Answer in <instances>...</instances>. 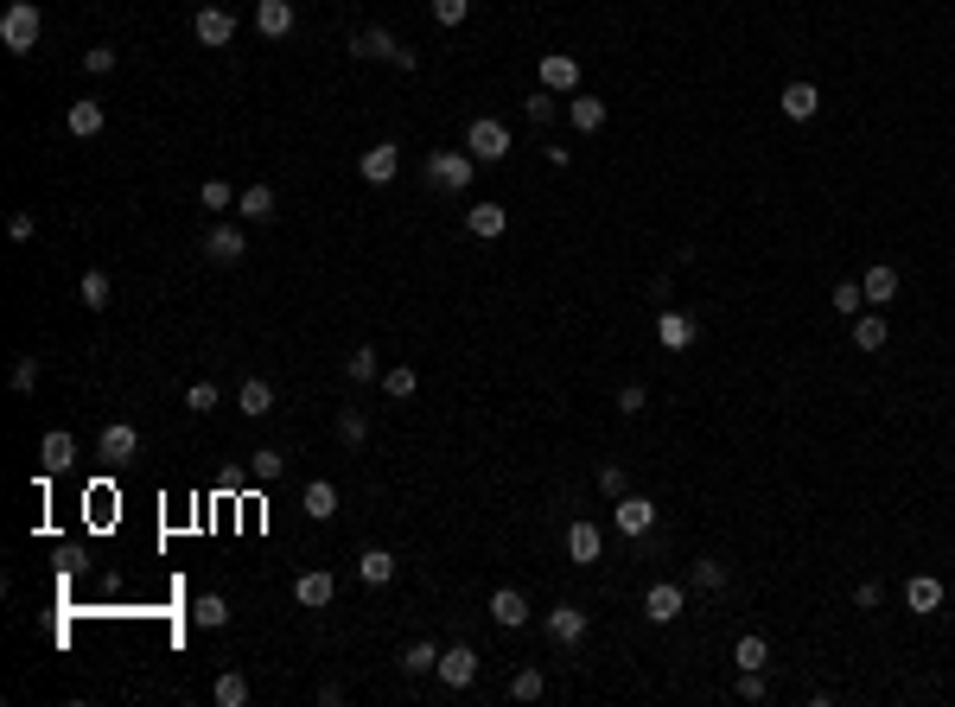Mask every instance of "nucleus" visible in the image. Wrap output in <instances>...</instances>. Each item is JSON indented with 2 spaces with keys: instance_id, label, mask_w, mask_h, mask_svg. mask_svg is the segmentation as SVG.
Instances as JSON below:
<instances>
[{
  "instance_id": "412c9836",
  "label": "nucleus",
  "mask_w": 955,
  "mask_h": 707,
  "mask_svg": "<svg viewBox=\"0 0 955 707\" xmlns=\"http://www.w3.org/2000/svg\"><path fill=\"white\" fill-rule=\"evenodd\" d=\"M332 593H338V580H332V574H319V567L293 580V599H300V606H312V612H319V606H332Z\"/></svg>"
},
{
  "instance_id": "a211bd4d",
  "label": "nucleus",
  "mask_w": 955,
  "mask_h": 707,
  "mask_svg": "<svg viewBox=\"0 0 955 707\" xmlns=\"http://www.w3.org/2000/svg\"><path fill=\"white\" fill-rule=\"evenodd\" d=\"M255 26H262V39H287L293 32V0H255Z\"/></svg>"
},
{
  "instance_id": "c85d7f7f",
  "label": "nucleus",
  "mask_w": 955,
  "mask_h": 707,
  "mask_svg": "<svg viewBox=\"0 0 955 707\" xmlns=\"http://www.w3.org/2000/svg\"><path fill=\"white\" fill-rule=\"evenodd\" d=\"M77 293H83V306H90V313H102V306L115 300V281H109V274H102V268H83Z\"/></svg>"
},
{
  "instance_id": "c9c22d12",
  "label": "nucleus",
  "mask_w": 955,
  "mask_h": 707,
  "mask_svg": "<svg viewBox=\"0 0 955 707\" xmlns=\"http://www.w3.org/2000/svg\"><path fill=\"white\" fill-rule=\"evenodd\" d=\"M414 389H421V376H414L408 364H389V370H382V395H389V402H408Z\"/></svg>"
},
{
  "instance_id": "f03ea898",
  "label": "nucleus",
  "mask_w": 955,
  "mask_h": 707,
  "mask_svg": "<svg viewBox=\"0 0 955 707\" xmlns=\"http://www.w3.org/2000/svg\"><path fill=\"white\" fill-rule=\"evenodd\" d=\"M39 26H45L39 20V0H13V7L0 13V45L26 58V51H39Z\"/></svg>"
},
{
  "instance_id": "aec40b11",
  "label": "nucleus",
  "mask_w": 955,
  "mask_h": 707,
  "mask_svg": "<svg viewBox=\"0 0 955 707\" xmlns=\"http://www.w3.org/2000/svg\"><path fill=\"white\" fill-rule=\"evenodd\" d=\"M491 618H497V625H503V631H516V625H529V599H523V593H516V586H497V593H491Z\"/></svg>"
},
{
  "instance_id": "f704fd0d",
  "label": "nucleus",
  "mask_w": 955,
  "mask_h": 707,
  "mask_svg": "<svg viewBox=\"0 0 955 707\" xmlns=\"http://www.w3.org/2000/svg\"><path fill=\"white\" fill-rule=\"evenodd\" d=\"M236 211L249 217V223H268V217H274V185H249V192L236 198Z\"/></svg>"
},
{
  "instance_id": "423d86ee",
  "label": "nucleus",
  "mask_w": 955,
  "mask_h": 707,
  "mask_svg": "<svg viewBox=\"0 0 955 707\" xmlns=\"http://www.w3.org/2000/svg\"><path fill=\"white\" fill-rule=\"evenodd\" d=\"M440 682L446 688H472L478 682V650L472 644H446L440 650Z\"/></svg>"
},
{
  "instance_id": "1a4fd4ad",
  "label": "nucleus",
  "mask_w": 955,
  "mask_h": 707,
  "mask_svg": "<svg viewBox=\"0 0 955 707\" xmlns=\"http://www.w3.org/2000/svg\"><path fill=\"white\" fill-rule=\"evenodd\" d=\"M357 172H363V179H370V185H389L395 172H402V147H395V141H376V147H370V153H363V160H357Z\"/></svg>"
},
{
  "instance_id": "20e7f679",
  "label": "nucleus",
  "mask_w": 955,
  "mask_h": 707,
  "mask_svg": "<svg viewBox=\"0 0 955 707\" xmlns=\"http://www.w3.org/2000/svg\"><path fill=\"white\" fill-rule=\"evenodd\" d=\"M465 153H472L478 166H497L503 153H510V128H503L497 115H478V122L465 128Z\"/></svg>"
},
{
  "instance_id": "c03bdc74",
  "label": "nucleus",
  "mask_w": 955,
  "mask_h": 707,
  "mask_svg": "<svg viewBox=\"0 0 955 707\" xmlns=\"http://www.w3.org/2000/svg\"><path fill=\"white\" fill-rule=\"evenodd\" d=\"M338 440L344 446H363V440H370V421H363L357 408H338Z\"/></svg>"
},
{
  "instance_id": "79ce46f5",
  "label": "nucleus",
  "mask_w": 955,
  "mask_h": 707,
  "mask_svg": "<svg viewBox=\"0 0 955 707\" xmlns=\"http://www.w3.org/2000/svg\"><path fill=\"white\" fill-rule=\"evenodd\" d=\"M198 204H204V211H211V217H223V211H230V204H236V192H230V185H223V179H204V185H198Z\"/></svg>"
},
{
  "instance_id": "ddd939ff",
  "label": "nucleus",
  "mask_w": 955,
  "mask_h": 707,
  "mask_svg": "<svg viewBox=\"0 0 955 707\" xmlns=\"http://www.w3.org/2000/svg\"><path fill=\"white\" fill-rule=\"evenodd\" d=\"M102 122H109V109H102L96 96H83V102H71V115H64V128H71L77 141H96V134H102Z\"/></svg>"
},
{
  "instance_id": "5701e85b",
  "label": "nucleus",
  "mask_w": 955,
  "mask_h": 707,
  "mask_svg": "<svg viewBox=\"0 0 955 707\" xmlns=\"http://www.w3.org/2000/svg\"><path fill=\"white\" fill-rule=\"evenodd\" d=\"M656 338H663V351H688V344H694V319L675 313V306H663V319H656Z\"/></svg>"
},
{
  "instance_id": "ea45409f",
  "label": "nucleus",
  "mask_w": 955,
  "mask_h": 707,
  "mask_svg": "<svg viewBox=\"0 0 955 707\" xmlns=\"http://www.w3.org/2000/svg\"><path fill=\"white\" fill-rule=\"evenodd\" d=\"M217 402H223V389L211 383V376H198V383H191V389H185V408H191V415H211V408H217Z\"/></svg>"
},
{
  "instance_id": "4be33fe9",
  "label": "nucleus",
  "mask_w": 955,
  "mask_h": 707,
  "mask_svg": "<svg viewBox=\"0 0 955 707\" xmlns=\"http://www.w3.org/2000/svg\"><path fill=\"white\" fill-rule=\"evenodd\" d=\"M548 637L573 650V644L586 637V612H580V606H554V612H548Z\"/></svg>"
},
{
  "instance_id": "c756f323",
  "label": "nucleus",
  "mask_w": 955,
  "mask_h": 707,
  "mask_svg": "<svg viewBox=\"0 0 955 707\" xmlns=\"http://www.w3.org/2000/svg\"><path fill=\"white\" fill-rule=\"evenodd\" d=\"M357 574L370 580V586H389V580H395V555H389V548H363V555H357Z\"/></svg>"
},
{
  "instance_id": "393cba45",
  "label": "nucleus",
  "mask_w": 955,
  "mask_h": 707,
  "mask_svg": "<svg viewBox=\"0 0 955 707\" xmlns=\"http://www.w3.org/2000/svg\"><path fill=\"white\" fill-rule=\"evenodd\" d=\"M860 287H866V306H892V300H898V268H885V262L866 268Z\"/></svg>"
},
{
  "instance_id": "f3484780",
  "label": "nucleus",
  "mask_w": 955,
  "mask_h": 707,
  "mask_svg": "<svg viewBox=\"0 0 955 707\" xmlns=\"http://www.w3.org/2000/svg\"><path fill=\"white\" fill-rule=\"evenodd\" d=\"M300 510L312 516V523H332V516H338V485H332V478H312L306 497H300Z\"/></svg>"
},
{
  "instance_id": "a19ab883",
  "label": "nucleus",
  "mask_w": 955,
  "mask_h": 707,
  "mask_svg": "<svg viewBox=\"0 0 955 707\" xmlns=\"http://www.w3.org/2000/svg\"><path fill=\"white\" fill-rule=\"evenodd\" d=\"M542 695H548V676H542V669H516L510 701H542Z\"/></svg>"
},
{
  "instance_id": "4468645a",
  "label": "nucleus",
  "mask_w": 955,
  "mask_h": 707,
  "mask_svg": "<svg viewBox=\"0 0 955 707\" xmlns=\"http://www.w3.org/2000/svg\"><path fill=\"white\" fill-rule=\"evenodd\" d=\"M567 561L573 567H599V523H586V516H580V523L567 529Z\"/></svg>"
},
{
  "instance_id": "37998d69",
  "label": "nucleus",
  "mask_w": 955,
  "mask_h": 707,
  "mask_svg": "<svg viewBox=\"0 0 955 707\" xmlns=\"http://www.w3.org/2000/svg\"><path fill=\"white\" fill-rule=\"evenodd\" d=\"M599 497H631V472H624V465H599Z\"/></svg>"
},
{
  "instance_id": "2f4dec72",
  "label": "nucleus",
  "mask_w": 955,
  "mask_h": 707,
  "mask_svg": "<svg viewBox=\"0 0 955 707\" xmlns=\"http://www.w3.org/2000/svg\"><path fill=\"white\" fill-rule=\"evenodd\" d=\"M885 338H892V325H885L879 313H854V344L860 351H885Z\"/></svg>"
},
{
  "instance_id": "3c124183",
  "label": "nucleus",
  "mask_w": 955,
  "mask_h": 707,
  "mask_svg": "<svg viewBox=\"0 0 955 707\" xmlns=\"http://www.w3.org/2000/svg\"><path fill=\"white\" fill-rule=\"evenodd\" d=\"M644 408H650V389L644 383H624L618 389V415H644Z\"/></svg>"
},
{
  "instance_id": "6ab92c4d",
  "label": "nucleus",
  "mask_w": 955,
  "mask_h": 707,
  "mask_svg": "<svg viewBox=\"0 0 955 707\" xmlns=\"http://www.w3.org/2000/svg\"><path fill=\"white\" fill-rule=\"evenodd\" d=\"M465 230L484 236V243H497V236L510 230V211H503V204H472V211H465Z\"/></svg>"
},
{
  "instance_id": "a18cd8bd",
  "label": "nucleus",
  "mask_w": 955,
  "mask_h": 707,
  "mask_svg": "<svg viewBox=\"0 0 955 707\" xmlns=\"http://www.w3.org/2000/svg\"><path fill=\"white\" fill-rule=\"evenodd\" d=\"M115 64H121V51H115V45H90V51H83V71H90V77H109Z\"/></svg>"
},
{
  "instance_id": "f8f14e48",
  "label": "nucleus",
  "mask_w": 955,
  "mask_h": 707,
  "mask_svg": "<svg viewBox=\"0 0 955 707\" xmlns=\"http://www.w3.org/2000/svg\"><path fill=\"white\" fill-rule=\"evenodd\" d=\"M777 109H784L790 122H815V109H822V90H815V83H784Z\"/></svg>"
},
{
  "instance_id": "e433bc0d",
  "label": "nucleus",
  "mask_w": 955,
  "mask_h": 707,
  "mask_svg": "<svg viewBox=\"0 0 955 707\" xmlns=\"http://www.w3.org/2000/svg\"><path fill=\"white\" fill-rule=\"evenodd\" d=\"M733 663H739V669H764V663H771V644H764L758 631H745L739 644H733Z\"/></svg>"
},
{
  "instance_id": "39448f33",
  "label": "nucleus",
  "mask_w": 955,
  "mask_h": 707,
  "mask_svg": "<svg viewBox=\"0 0 955 707\" xmlns=\"http://www.w3.org/2000/svg\"><path fill=\"white\" fill-rule=\"evenodd\" d=\"M191 39L211 45V51H223V45L236 39V13H230V7H198V13H191Z\"/></svg>"
},
{
  "instance_id": "72a5a7b5",
  "label": "nucleus",
  "mask_w": 955,
  "mask_h": 707,
  "mask_svg": "<svg viewBox=\"0 0 955 707\" xmlns=\"http://www.w3.org/2000/svg\"><path fill=\"white\" fill-rule=\"evenodd\" d=\"M402 669H408V676H427V669H440V644H433V637H414V644L402 650Z\"/></svg>"
},
{
  "instance_id": "864d4df0",
  "label": "nucleus",
  "mask_w": 955,
  "mask_h": 707,
  "mask_svg": "<svg viewBox=\"0 0 955 707\" xmlns=\"http://www.w3.org/2000/svg\"><path fill=\"white\" fill-rule=\"evenodd\" d=\"M7 236H13V243H32V236H39V217H32V211H13V217H7Z\"/></svg>"
},
{
  "instance_id": "4c0bfd02",
  "label": "nucleus",
  "mask_w": 955,
  "mask_h": 707,
  "mask_svg": "<svg viewBox=\"0 0 955 707\" xmlns=\"http://www.w3.org/2000/svg\"><path fill=\"white\" fill-rule=\"evenodd\" d=\"M249 472L262 478V485H274V478L287 472V453H281V446H262V453H249Z\"/></svg>"
},
{
  "instance_id": "bb28decb",
  "label": "nucleus",
  "mask_w": 955,
  "mask_h": 707,
  "mask_svg": "<svg viewBox=\"0 0 955 707\" xmlns=\"http://www.w3.org/2000/svg\"><path fill=\"white\" fill-rule=\"evenodd\" d=\"M344 383H382V357L370 344H357V351L344 357Z\"/></svg>"
},
{
  "instance_id": "9b49d317",
  "label": "nucleus",
  "mask_w": 955,
  "mask_h": 707,
  "mask_svg": "<svg viewBox=\"0 0 955 707\" xmlns=\"http://www.w3.org/2000/svg\"><path fill=\"white\" fill-rule=\"evenodd\" d=\"M71 465H77V440L64 434V427H58V434H45V446H39V472L58 478V472H71Z\"/></svg>"
},
{
  "instance_id": "49530a36",
  "label": "nucleus",
  "mask_w": 955,
  "mask_h": 707,
  "mask_svg": "<svg viewBox=\"0 0 955 707\" xmlns=\"http://www.w3.org/2000/svg\"><path fill=\"white\" fill-rule=\"evenodd\" d=\"M39 376H45V364H39V357H13V389H20V395H32V389H39Z\"/></svg>"
},
{
  "instance_id": "8fccbe9b",
  "label": "nucleus",
  "mask_w": 955,
  "mask_h": 707,
  "mask_svg": "<svg viewBox=\"0 0 955 707\" xmlns=\"http://www.w3.org/2000/svg\"><path fill=\"white\" fill-rule=\"evenodd\" d=\"M427 13H433L440 26H459L465 13H472V0H427Z\"/></svg>"
},
{
  "instance_id": "6e6552de",
  "label": "nucleus",
  "mask_w": 955,
  "mask_h": 707,
  "mask_svg": "<svg viewBox=\"0 0 955 707\" xmlns=\"http://www.w3.org/2000/svg\"><path fill=\"white\" fill-rule=\"evenodd\" d=\"M682 606H688V593L675 580H656L650 593H644V612H650V625H675L682 618Z\"/></svg>"
},
{
  "instance_id": "dca6fc26",
  "label": "nucleus",
  "mask_w": 955,
  "mask_h": 707,
  "mask_svg": "<svg viewBox=\"0 0 955 707\" xmlns=\"http://www.w3.org/2000/svg\"><path fill=\"white\" fill-rule=\"evenodd\" d=\"M612 516H618V529H624V536H650L656 504H650V497H618V510H612Z\"/></svg>"
},
{
  "instance_id": "6e6d98bb",
  "label": "nucleus",
  "mask_w": 955,
  "mask_h": 707,
  "mask_svg": "<svg viewBox=\"0 0 955 707\" xmlns=\"http://www.w3.org/2000/svg\"><path fill=\"white\" fill-rule=\"evenodd\" d=\"M669 293H675L669 274H650V300H656V306H669Z\"/></svg>"
},
{
  "instance_id": "0eeeda50",
  "label": "nucleus",
  "mask_w": 955,
  "mask_h": 707,
  "mask_svg": "<svg viewBox=\"0 0 955 707\" xmlns=\"http://www.w3.org/2000/svg\"><path fill=\"white\" fill-rule=\"evenodd\" d=\"M542 90H554V96L580 90V58L573 51H542Z\"/></svg>"
},
{
  "instance_id": "7ed1b4c3",
  "label": "nucleus",
  "mask_w": 955,
  "mask_h": 707,
  "mask_svg": "<svg viewBox=\"0 0 955 707\" xmlns=\"http://www.w3.org/2000/svg\"><path fill=\"white\" fill-rule=\"evenodd\" d=\"M421 172H427L433 192H465V185H472V172H478V160H472V153H446V147H440V153H427Z\"/></svg>"
},
{
  "instance_id": "de8ad7c7",
  "label": "nucleus",
  "mask_w": 955,
  "mask_h": 707,
  "mask_svg": "<svg viewBox=\"0 0 955 707\" xmlns=\"http://www.w3.org/2000/svg\"><path fill=\"white\" fill-rule=\"evenodd\" d=\"M694 586H701V593H720V586H726V561H714V555L694 561Z\"/></svg>"
},
{
  "instance_id": "473e14b6",
  "label": "nucleus",
  "mask_w": 955,
  "mask_h": 707,
  "mask_svg": "<svg viewBox=\"0 0 955 707\" xmlns=\"http://www.w3.org/2000/svg\"><path fill=\"white\" fill-rule=\"evenodd\" d=\"M567 115H573V128H580V134H599V128H605V102H599V96H573Z\"/></svg>"
},
{
  "instance_id": "7c9ffc66",
  "label": "nucleus",
  "mask_w": 955,
  "mask_h": 707,
  "mask_svg": "<svg viewBox=\"0 0 955 707\" xmlns=\"http://www.w3.org/2000/svg\"><path fill=\"white\" fill-rule=\"evenodd\" d=\"M211 701L217 707H242L249 701V676H242V669H223V676L211 682Z\"/></svg>"
},
{
  "instance_id": "9d476101",
  "label": "nucleus",
  "mask_w": 955,
  "mask_h": 707,
  "mask_svg": "<svg viewBox=\"0 0 955 707\" xmlns=\"http://www.w3.org/2000/svg\"><path fill=\"white\" fill-rule=\"evenodd\" d=\"M204 255H211L217 268H236L242 255H249V243H242V230H230V223H217V230L204 236Z\"/></svg>"
},
{
  "instance_id": "f257e3e1",
  "label": "nucleus",
  "mask_w": 955,
  "mask_h": 707,
  "mask_svg": "<svg viewBox=\"0 0 955 707\" xmlns=\"http://www.w3.org/2000/svg\"><path fill=\"white\" fill-rule=\"evenodd\" d=\"M344 51H351V58H382V64H395V71H414V64H421L395 32H382V26H363L357 39H344Z\"/></svg>"
},
{
  "instance_id": "b1692460",
  "label": "nucleus",
  "mask_w": 955,
  "mask_h": 707,
  "mask_svg": "<svg viewBox=\"0 0 955 707\" xmlns=\"http://www.w3.org/2000/svg\"><path fill=\"white\" fill-rule=\"evenodd\" d=\"M96 453H102V459H134V453H141V434H134L128 421H109V427H102V446H96Z\"/></svg>"
},
{
  "instance_id": "a878e982",
  "label": "nucleus",
  "mask_w": 955,
  "mask_h": 707,
  "mask_svg": "<svg viewBox=\"0 0 955 707\" xmlns=\"http://www.w3.org/2000/svg\"><path fill=\"white\" fill-rule=\"evenodd\" d=\"M905 606H911V612H936V606H943V580H936V574L905 580Z\"/></svg>"
},
{
  "instance_id": "2eb2a0df",
  "label": "nucleus",
  "mask_w": 955,
  "mask_h": 707,
  "mask_svg": "<svg viewBox=\"0 0 955 707\" xmlns=\"http://www.w3.org/2000/svg\"><path fill=\"white\" fill-rule=\"evenodd\" d=\"M236 408H242L249 421H262L268 408H274V383H268V376H242V389H236Z\"/></svg>"
},
{
  "instance_id": "603ef678",
  "label": "nucleus",
  "mask_w": 955,
  "mask_h": 707,
  "mask_svg": "<svg viewBox=\"0 0 955 707\" xmlns=\"http://www.w3.org/2000/svg\"><path fill=\"white\" fill-rule=\"evenodd\" d=\"M764 695H771V688H764V669H739V701H752V707H758Z\"/></svg>"
},
{
  "instance_id": "09e8293b",
  "label": "nucleus",
  "mask_w": 955,
  "mask_h": 707,
  "mask_svg": "<svg viewBox=\"0 0 955 707\" xmlns=\"http://www.w3.org/2000/svg\"><path fill=\"white\" fill-rule=\"evenodd\" d=\"M554 109H561V102H554V90H535V96L523 102V115H529L535 128H548V122H554Z\"/></svg>"
},
{
  "instance_id": "5fc2aeb1",
  "label": "nucleus",
  "mask_w": 955,
  "mask_h": 707,
  "mask_svg": "<svg viewBox=\"0 0 955 707\" xmlns=\"http://www.w3.org/2000/svg\"><path fill=\"white\" fill-rule=\"evenodd\" d=\"M879 599H885V586H879V580H860V586H854V606H860V612H873Z\"/></svg>"
},
{
  "instance_id": "cd10ccee",
  "label": "nucleus",
  "mask_w": 955,
  "mask_h": 707,
  "mask_svg": "<svg viewBox=\"0 0 955 707\" xmlns=\"http://www.w3.org/2000/svg\"><path fill=\"white\" fill-rule=\"evenodd\" d=\"M191 625H198V631H223V625H230V606H223L217 593H198V599H191Z\"/></svg>"
},
{
  "instance_id": "58836bf2",
  "label": "nucleus",
  "mask_w": 955,
  "mask_h": 707,
  "mask_svg": "<svg viewBox=\"0 0 955 707\" xmlns=\"http://www.w3.org/2000/svg\"><path fill=\"white\" fill-rule=\"evenodd\" d=\"M828 306H835L841 319H854V313H866V287L860 281H835V300H828Z\"/></svg>"
}]
</instances>
